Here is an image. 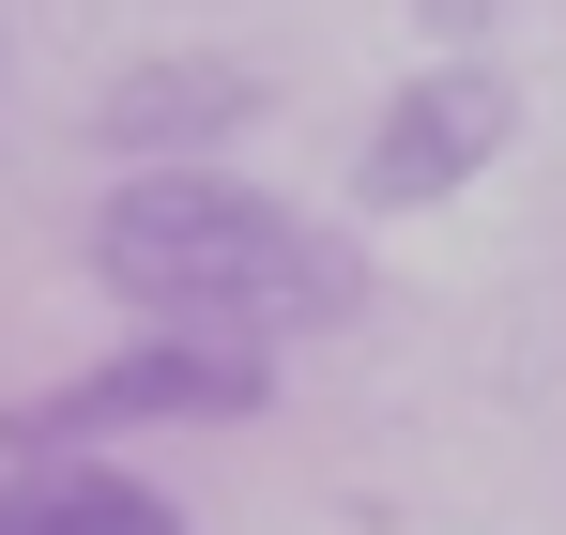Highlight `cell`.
Here are the masks:
<instances>
[{"mask_svg": "<svg viewBox=\"0 0 566 535\" xmlns=\"http://www.w3.org/2000/svg\"><path fill=\"white\" fill-rule=\"evenodd\" d=\"M93 275L154 337H230V353L337 337L368 306V245L245 169H123L93 214Z\"/></svg>", "mask_w": 566, "mask_h": 535, "instance_id": "cell-1", "label": "cell"}, {"mask_svg": "<svg viewBox=\"0 0 566 535\" xmlns=\"http://www.w3.org/2000/svg\"><path fill=\"white\" fill-rule=\"evenodd\" d=\"M230 413H276V353H230V337H138V353L46 382L31 413H0V444H107V429H230Z\"/></svg>", "mask_w": 566, "mask_h": 535, "instance_id": "cell-2", "label": "cell"}, {"mask_svg": "<svg viewBox=\"0 0 566 535\" xmlns=\"http://www.w3.org/2000/svg\"><path fill=\"white\" fill-rule=\"evenodd\" d=\"M505 138H521L505 62H429V77H398V92L368 107L353 199H368V214H429V199H460L474 169H505Z\"/></svg>", "mask_w": 566, "mask_h": 535, "instance_id": "cell-3", "label": "cell"}, {"mask_svg": "<svg viewBox=\"0 0 566 535\" xmlns=\"http://www.w3.org/2000/svg\"><path fill=\"white\" fill-rule=\"evenodd\" d=\"M245 123H261V77H245L230 46H154V62H123V77L93 92V138L123 169H214Z\"/></svg>", "mask_w": 566, "mask_h": 535, "instance_id": "cell-4", "label": "cell"}, {"mask_svg": "<svg viewBox=\"0 0 566 535\" xmlns=\"http://www.w3.org/2000/svg\"><path fill=\"white\" fill-rule=\"evenodd\" d=\"M0 535H185V505L107 444H0Z\"/></svg>", "mask_w": 566, "mask_h": 535, "instance_id": "cell-5", "label": "cell"}, {"mask_svg": "<svg viewBox=\"0 0 566 535\" xmlns=\"http://www.w3.org/2000/svg\"><path fill=\"white\" fill-rule=\"evenodd\" d=\"M429 31H444V62H490V31H505V0H413Z\"/></svg>", "mask_w": 566, "mask_h": 535, "instance_id": "cell-6", "label": "cell"}]
</instances>
